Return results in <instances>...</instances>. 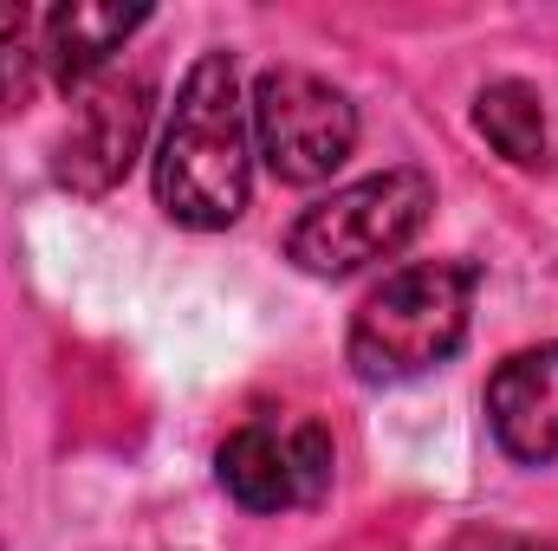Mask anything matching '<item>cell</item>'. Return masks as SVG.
<instances>
[{"instance_id": "obj_9", "label": "cell", "mask_w": 558, "mask_h": 551, "mask_svg": "<svg viewBox=\"0 0 558 551\" xmlns=\"http://www.w3.org/2000/svg\"><path fill=\"white\" fill-rule=\"evenodd\" d=\"M474 131L494 143V156H507L513 169H546V156H553L539 91L520 85V78H494V85L474 98Z\"/></svg>"}, {"instance_id": "obj_10", "label": "cell", "mask_w": 558, "mask_h": 551, "mask_svg": "<svg viewBox=\"0 0 558 551\" xmlns=\"http://www.w3.org/2000/svg\"><path fill=\"white\" fill-rule=\"evenodd\" d=\"M46 59H39V13L33 7H0V118L33 105Z\"/></svg>"}, {"instance_id": "obj_2", "label": "cell", "mask_w": 558, "mask_h": 551, "mask_svg": "<svg viewBox=\"0 0 558 551\" xmlns=\"http://www.w3.org/2000/svg\"><path fill=\"white\" fill-rule=\"evenodd\" d=\"M474 267L468 260H410L384 285L364 292L351 311V370L364 383H403L435 364H448L474 318Z\"/></svg>"}, {"instance_id": "obj_1", "label": "cell", "mask_w": 558, "mask_h": 551, "mask_svg": "<svg viewBox=\"0 0 558 551\" xmlns=\"http://www.w3.org/2000/svg\"><path fill=\"white\" fill-rule=\"evenodd\" d=\"M156 201L182 228H234L254 195V131L241 72L228 52H202L175 91V111L156 143Z\"/></svg>"}, {"instance_id": "obj_5", "label": "cell", "mask_w": 558, "mask_h": 551, "mask_svg": "<svg viewBox=\"0 0 558 551\" xmlns=\"http://www.w3.org/2000/svg\"><path fill=\"white\" fill-rule=\"evenodd\" d=\"M215 474L228 487L234 506L247 513H292V506H312L325 500L331 487V434L318 421H286V415H260V421H241L221 454H215Z\"/></svg>"}, {"instance_id": "obj_8", "label": "cell", "mask_w": 558, "mask_h": 551, "mask_svg": "<svg viewBox=\"0 0 558 551\" xmlns=\"http://www.w3.org/2000/svg\"><path fill=\"white\" fill-rule=\"evenodd\" d=\"M143 7H98V0H72V7H52L39 13V59L52 72L59 91H85L98 85V72L111 65V52H124V39L137 33Z\"/></svg>"}, {"instance_id": "obj_6", "label": "cell", "mask_w": 558, "mask_h": 551, "mask_svg": "<svg viewBox=\"0 0 558 551\" xmlns=\"http://www.w3.org/2000/svg\"><path fill=\"white\" fill-rule=\"evenodd\" d=\"M72 124L59 137V162L52 175L78 195H105L131 175L143 149V131H149V85L143 78H98L72 98Z\"/></svg>"}, {"instance_id": "obj_4", "label": "cell", "mask_w": 558, "mask_h": 551, "mask_svg": "<svg viewBox=\"0 0 558 551\" xmlns=\"http://www.w3.org/2000/svg\"><path fill=\"white\" fill-rule=\"evenodd\" d=\"M247 131H254V156H267L279 182L312 188L351 162L357 105L305 65H267L254 78V98H247Z\"/></svg>"}, {"instance_id": "obj_11", "label": "cell", "mask_w": 558, "mask_h": 551, "mask_svg": "<svg viewBox=\"0 0 558 551\" xmlns=\"http://www.w3.org/2000/svg\"><path fill=\"white\" fill-rule=\"evenodd\" d=\"M454 551H553V546H533V539H507V532H468V539H454Z\"/></svg>"}, {"instance_id": "obj_7", "label": "cell", "mask_w": 558, "mask_h": 551, "mask_svg": "<svg viewBox=\"0 0 558 551\" xmlns=\"http://www.w3.org/2000/svg\"><path fill=\"white\" fill-rule=\"evenodd\" d=\"M487 428L526 467L558 461V344L513 351L487 377Z\"/></svg>"}, {"instance_id": "obj_3", "label": "cell", "mask_w": 558, "mask_h": 551, "mask_svg": "<svg viewBox=\"0 0 558 551\" xmlns=\"http://www.w3.org/2000/svg\"><path fill=\"white\" fill-rule=\"evenodd\" d=\"M428 208H435V182L416 162L377 169V175L312 201L286 228V260L312 279H351L377 260H390V254H403L422 234Z\"/></svg>"}]
</instances>
